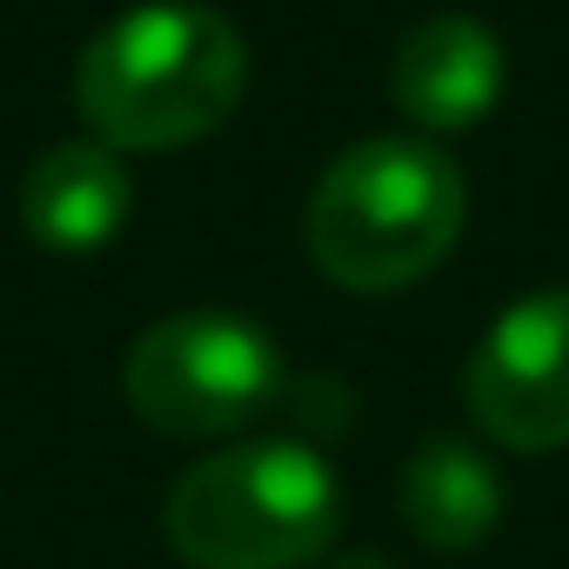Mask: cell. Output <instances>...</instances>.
I'll list each match as a JSON object with an SVG mask.
<instances>
[{
  "label": "cell",
  "instance_id": "1",
  "mask_svg": "<svg viewBox=\"0 0 569 569\" xmlns=\"http://www.w3.org/2000/svg\"><path fill=\"white\" fill-rule=\"evenodd\" d=\"M248 88V48L228 14L201 0H148L108 21L81 68L74 101L101 148H188L214 134Z\"/></svg>",
  "mask_w": 569,
  "mask_h": 569
},
{
  "label": "cell",
  "instance_id": "2",
  "mask_svg": "<svg viewBox=\"0 0 569 569\" xmlns=\"http://www.w3.org/2000/svg\"><path fill=\"white\" fill-rule=\"evenodd\" d=\"M469 188L429 134H376L329 161L309 194V261L356 296L409 289L456 248Z\"/></svg>",
  "mask_w": 569,
  "mask_h": 569
},
{
  "label": "cell",
  "instance_id": "3",
  "mask_svg": "<svg viewBox=\"0 0 569 569\" xmlns=\"http://www.w3.org/2000/svg\"><path fill=\"white\" fill-rule=\"evenodd\" d=\"M161 529L188 569H302L342 529V482L309 442H241L168 489Z\"/></svg>",
  "mask_w": 569,
  "mask_h": 569
},
{
  "label": "cell",
  "instance_id": "4",
  "mask_svg": "<svg viewBox=\"0 0 569 569\" xmlns=\"http://www.w3.org/2000/svg\"><path fill=\"white\" fill-rule=\"evenodd\" d=\"M121 382L148 429L194 442V436H228L254 422L281 396V356H274V336L254 329L248 316L188 309L141 329Z\"/></svg>",
  "mask_w": 569,
  "mask_h": 569
},
{
  "label": "cell",
  "instance_id": "5",
  "mask_svg": "<svg viewBox=\"0 0 569 569\" xmlns=\"http://www.w3.org/2000/svg\"><path fill=\"white\" fill-rule=\"evenodd\" d=\"M462 402L502 449H562L569 442V289L522 296L489 322L462 369Z\"/></svg>",
  "mask_w": 569,
  "mask_h": 569
},
{
  "label": "cell",
  "instance_id": "6",
  "mask_svg": "<svg viewBox=\"0 0 569 569\" xmlns=\"http://www.w3.org/2000/svg\"><path fill=\"white\" fill-rule=\"evenodd\" d=\"M502 81H509V54L476 14H429L389 54V94L409 114V128L429 141L476 128L502 101Z\"/></svg>",
  "mask_w": 569,
  "mask_h": 569
},
{
  "label": "cell",
  "instance_id": "7",
  "mask_svg": "<svg viewBox=\"0 0 569 569\" xmlns=\"http://www.w3.org/2000/svg\"><path fill=\"white\" fill-rule=\"evenodd\" d=\"M134 208V181L114 148L101 141H61L48 148L21 181V221L48 254H94L121 234Z\"/></svg>",
  "mask_w": 569,
  "mask_h": 569
},
{
  "label": "cell",
  "instance_id": "8",
  "mask_svg": "<svg viewBox=\"0 0 569 569\" xmlns=\"http://www.w3.org/2000/svg\"><path fill=\"white\" fill-rule=\"evenodd\" d=\"M402 522L416 542L462 556L502 522V476L462 436H429L402 469Z\"/></svg>",
  "mask_w": 569,
  "mask_h": 569
},
{
  "label": "cell",
  "instance_id": "9",
  "mask_svg": "<svg viewBox=\"0 0 569 569\" xmlns=\"http://www.w3.org/2000/svg\"><path fill=\"white\" fill-rule=\"evenodd\" d=\"M336 569H389V562H382V556H342Z\"/></svg>",
  "mask_w": 569,
  "mask_h": 569
}]
</instances>
